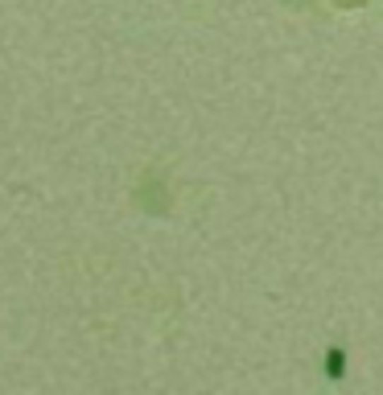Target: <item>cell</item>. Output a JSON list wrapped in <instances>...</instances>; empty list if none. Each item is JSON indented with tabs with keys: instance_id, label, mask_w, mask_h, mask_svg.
<instances>
[{
	"instance_id": "cell-1",
	"label": "cell",
	"mask_w": 383,
	"mask_h": 395,
	"mask_svg": "<svg viewBox=\"0 0 383 395\" xmlns=\"http://www.w3.org/2000/svg\"><path fill=\"white\" fill-rule=\"evenodd\" d=\"M342 371H346V354H342V350H326V375H330V379H342Z\"/></svg>"
}]
</instances>
